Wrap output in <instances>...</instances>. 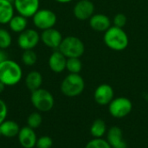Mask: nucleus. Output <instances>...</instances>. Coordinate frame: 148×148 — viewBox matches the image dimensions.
I'll return each mask as SVG.
<instances>
[{
  "label": "nucleus",
  "mask_w": 148,
  "mask_h": 148,
  "mask_svg": "<svg viewBox=\"0 0 148 148\" xmlns=\"http://www.w3.org/2000/svg\"><path fill=\"white\" fill-rule=\"evenodd\" d=\"M22 78L23 70L16 62L6 59L0 62V82L6 87L16 85Z\"/></svg>",
  "instance_id": "f257e3e1"
},
{
  "label": "nucleus",
  "mask_w": 148,
  "mask_h": 148,
  "mask_svg": "<svg viewBox=\"0 0 148 148\" xmlns=\"http://www.w3.org/2000/svg\"><path fill=\"white\" fill-rule=\"evenodd\" d=\"M103 41L107 47L114 51H122L126 49L129 43L128 36L125 30L114 25L104 32Z\"/></svg>",
  "instance_id": "f03ea898"
},
{
  "label": "nucleus",
  "mask_w": 148,
  "mask_h": 148,
  "mask_svg": "<svg viewBox=\"0 0 148 148\" xmlns=\"http://www.w3.org/2000/svg\"><path fill=\"white\" fill-rule=\"evenodd\" d=\"M85 88V82L80 74H69L61 83V91L67 97H76Z\"/></svg>",
  "instance_id": "7ed1b4c3"
},
{
  "label": "nucleus",
  "mask_w": 148,
  "mask_h": 148,
  "mask_svg": "<svg viewBox=\"0 0 148 148\" xmlns=\"http://www.w3.org/2000/svg\"><path fill=\"white\" fill-rule=\"evenodd\" d=\"M58 50H60L67 58H80L85 52L83 42L74 36H69L62 39Z\"/></svg>",
  "instance_id": "20e7f679"
},
{
  "label": "nucleus",
  "mask_w": 148,
  "mask_h": 148,
  "mask_svg": "<svg viewBox=\"0 0 148 148\" xmlns=\"http://www.w3.org/2000/svg\"><path fill=\"white\" fill-rule=\"evenodd\" d=\"M30 101L39 112L50 111L55 105L53 95L49 90L42 88L31 92Z\"/></svg>",
  "instance_id": "39448f33"
},
{
  "label": "nucleus",
  "mask_w": 148,
  "mask_h": 148,
  "mask_svg": "<svg viewBox=\"0 0 148 148\" xmlns=\"http://www.w3.org/2000/svg\"><path fill=\"white\" fill-rule=\"evenodd\" d=\"M33 24L38 29L45 30L54 28L57 22L56 14L49 9H39L32 16Z\"/></svg>",
  "instance_id": "423d86ee"
},
{
  "label": "nucleus",
  "mask_w": 148,
  "mask_h": 148,
  "mask_svg": "<svg viewBox=\"0 0 148 148\" xmlns=\"http://www.w3.org/2000/svg\"><path fill=\"white\" fill-rule=\"evenodd\" d=\"M133 109L132 101L127 97H117L108 104V111L111 116L121 119L127 116Z\"/></svg>",
  "instance_id": "0eeeda50"
},
{
  "label": "nucleus",
  "mask_w": 148,
  "mask_h": 148,
  "mask_svg": "<svg viewBox=\"0 0 148 148\" xmlns=\"http://www.w3.org/2000/svg\"><path fill=\"white\" fill-rule=\"evenodd\" d=\"M41 41L40 34L34 29H26L18 35L17 45L23 50L33 49Z\"/></svg>",
  "instance_id": "6e6552de"
},
{
  "label": "nucleus",
  "mask_w": 148,
  "mask_h": 148,
  "mask_svg": "<svg viewBox=\"0 0 148 148\" xmlns=\"http://www.w3.org/2000/svg\"><path fill=\"white\" fill-rule=\"evenodd\" d=\"M15 10L27 18L32 17L39 10L40 0H13Z\"/></svg>",
  "instance_id": "1a4fd4ad"
},
{
  "label": "nucleus",
  "mask_w": 148,
  "mask_h": 148,
  "mask_svg": "<svg viewBox=\"0 0 148 148\" xmlns=\"http://www.w3.org/2000/svg\"><path fill=\"white\" fill-rule=\"evenodd\" d=\"M40 37H41L42 42L45 46L53 49H58L63 39L62 33L55 28L42 30L40 35Z\"/></svg>",
  "instance_id": "9d476101"
},
{
  "label": "nucleus",
  "mask_w": 148,
  "mask_h": 148,
  "mask_svg": "<svg viewBox=\"0 0 148 148\" xmlns=\"http://www.w3.org/2000/svg\"><path fill=\"white\" fill-rule=\"evenodd\" d=\"M114 98V88L107 83L99 85L94 93V99L95 102L101 106L108 105Z\"/></svg>",
  "instance_id": "9b49d317"
},
{
  "label": "nucleus",
  "mask_w": 148,
  "mask_h": 148,
  "mask_svg": "<svg viewBox=\"0 0 148 148\" xmlns=\"http://www.w3.org/2000/svg\"><path fill=\"white\" fill-rule=\"evenodd\" d=\"M73 13L78 20H88L95 13V4L89 0H80L75 4Z\"/></svg>",
  "instance_id": "f8f14e48"
},
{
  "label": "nucleus",
  "mask_w": 148,
  "mask_h": 148,
  "mask_svg": "<svg viewBox=\"0 0 148 148\" xmlns=\"http://www.w3.org/2000/svg\"><path fill=\"white\" fill-rule=\"evenodd\" d=\"M18 141L23 148H33L36 145V134L35 129L29 127H23L20 129L17 135Z\"/></svg>",
  "instance_id": "ddd939ff"
},
{
  "label": "nucleus",
  "mask_w": 148,
  "mask_h": 148,
  "mask_svg": "<svg viewBox=\"0 0 148 148\" xmlns=\"http://www.w3.org/2000/svg\"><path fill=\"white\" fill-rule=\"evenodd\" d=\"M67 57L58 49L55 50L49 57L48 64L54 73H62L66 69Z\"/></svg>",
  "instance_id": "4468645a"
},
{
  "label": "nucleus",
  "mask_w": 148,
  "mask_h": 148,
  "mask_svg": "<svg viewBox=\"0 0 148 148\" xmlns=\"http://www.w3.org/2000/svg\"><path fill=\"white\" fill-rule=\"evenodd\" d=\"M89 26L92 29L98 32L107 31L112 25L109 17L104 14H94L89 18Z\"/></svg>",
  "instance_id": "2eb2a0df"
},
{
  "label": "nucleus",
  "mask_w": 148,
  "mask_h": 148,
  "mask_svg": "<svg viewBox=\"0 0 148 148\" xmlns=\"http://www.w3.org/2000/svg\"><path fill=\"white\" fill-rule=\"evenodd\" d=\"M107 140L112 148L127 147L123 138V132L117 126H114L108 130Z\"/></svg>",
  "instance_id": "dca6fc26"
},
{
  "label": "nucleus",
  "mask_w": 148,
  "mask_h": 148,
  "mask_svg": "<svg viewBox=\"0 0 148 148\" xmlns=\"http://www.w3.org/2000/svg\"><path fill=\"white\" fill-rule=\"evenodd\" d=\"M14 13L15 8L11 0H0V24H8Z\"/></svg>",
  "instance_id": "f3484780"
},
{
  "label": "nucleus",
  "mask_w": 148,
  "mask_h": 148,
  "mask_svg": "<svg viewBox=\"0 0 148 148\" xmlns=\"http://www.w3.org/2000/svg\"><path fill=\"white\" fill-rule=\"evenodd\" d=\"M2 136L6 138H13L18 135L20 127L18 124L11 120H5L3 123L0 124Z\"/></svg>",
  "instance_id": "a211bd4d"
},
{
  "label": "nucleus",
  "mask_w": 148,
  "mask_h": 148,
  "mask_svg": "<svg viewBox=\"0 0 148 148\" xmlns=\"http://www.w3.org/2000/svg\"><path fill=\"white\" fill-rule=\"evenodd\" d=\"M42 84V75L36 70L30 71L25 77V85L29 90L35 91L41 88Z\"/></svg>",
  "instance_id": "6ab92c4d"
},
{
  "label": "nucleus",
  "mask_w": 148,
  "mask_h": 148,
  "mask_svg": "<svg viewBox=\"0 0 148 148\" xmlns=\"http://www.w3.org/2000/svg\"><path fill=\"white\" fill-rule=\"evenodd\" d=\"M9 28L11 31L20 34L27 29L28 18L22 15H14V16L9 22Z\"/></svg>",
  "instance_id": "aec40b11"
},
{
  "label": "nucleus",
  "mask_w": 148,
  "mask_h": 148,
  "mask_svg": "<svg viewBox=\"0 0 148 148\" xmlns=\"http://www.w3.org/2000/svg\"><path fill=\"white\" fill-rule=\"evenodd\" d=\"M107 132V125L101 119L95 120L90 127V134L93 138H103Z\"/></svg>",
  "instance_id": "412c9836"
},
{
  "label": "nucleus",
  "mask_w": 148,
  "mask_h": 148,
  "mask_svg": "<svg viewBox=\"0 0 148 148\" xmlns=\"http://www.w3.org/2000/svg\"><path fill=\"white\" fill-rule=\"evenodd\" d=\"M82 63L80 58H67L66 69L69 72V74H79L82 71Z\"/></svg>",
  "instance_id": "4be33fe9"
},
{
  "label": "nucleus",
  "mask_w": 148,
  "mask_h": 148,
  "mask_svg": "<svg viewBox=\"0 0 148 148\" xmlns=\"http://www.w3.org/2000/svg\"><path fill=\"white\" fill-rule=\"evenodd\" d=\"M37 61V55L33 49L23 50L22 55V62L26 66H33Z\"/></svg>",
  "instance_id": "5701e85b"
},
{
  "label": "nucleus",
  "mask_w": 148,
  "mask_h": 148,
  "mask_svg": "<svg viewBox=\"0 0 148 148\" xmlns=\"http://www.w3.org/2000/svg\"><path fill=\"white\" fill-rule=\"evenodd\" d=\"M42 122V117L40 113L33 112L27 118V126L30 128L36 129L38 128Z\"/></svg>",
  "instance_id": "b1692460"
},
{
  "label": "nucleus",
  "mask_w": 148,
  "mask_h": 148,
  "mask_svg": "<svg viewBox=\"0 0 148 148\" xmlns=\"http://www.w3.org/2000/svg\"><path fill=\"white\" fill-rule=\"evenodd\" d=\"M12 36L5 29H0V49H5L11 45Z\"/></svg>",
  "instance_id": "393cba45"
},
{
  "label": "nucleus",
  "mask_w": 148,
  "mask_h": 148,
  "mask_svg": "<svg viewBox=\"0 0 148 148\" xmlns=\"http://www.w3.org/2000/svg\"><path fill=\"white\" fill-rule=\"evenodd\" d=\"M85 148H112L107 140L103 138H93L89 140Z\"/></svg>",
  "instance_id": "a878e982"
},
{
  "label": "nucleus",
  "mask_w": 148,
  "mask_h": 148,
  "mask_svg": "<svg viewBox=\"0 0 148 148\" xmlns=\"http://www.w3.org/2000/svg\"><path fill=\"white\" fill-rule=\"evenodd\" d=\"M127 23V17L123 13L116 14L114 17V20H113L114 26L118 27V28H121V29H123V27L126 26Z\"/></svg>",
  "instance_id": "bb28decb"
},
{
  "label": "nucleus",
  "mask_w": 148,
  "mask_h": 148,
  "mask_svg": "<svg viewBox=\"0 0 148 148\" xmlns=\"http://www.w3.org/2000/svg\"><path fill=\"white\" fill-rule=\"evenodd\" d=\"M53 146V140L49 136H42L36 140V147L37 148H51Z\"/></svg>",
  "instance_id": "cd10ccee"
},
{
  "label": "nucleus",
  "mask_w": 148,
  "mask_h": 148,
  "mask_svg": "<svg viewBox=\"0 0 148 148\" xmlns=\"http://www.w3.org/2000/svg\"><path fill=\"white\" fill-rule=\"evenodd\" d=\"M7 114H8L7 105L2 99H0V124L6 120Z\"/></svg>",
  "instance_id": "c85d7f7f"
},
{
  "label": "nucleus",
  "mask_w": 148,
  "mask_h": 148,
  "mask_svg": "<svg viewBox=\"0 0 148 148\" xmlns=\"http://www.w3.org/2000/svg\"><path fill=\"white\" fill-rule=\"evenodd\" d=\"M7 59V56H6V54L3 51V49H0V62L6 60Z\"/></svg>",
  "instance_id": "c756f323"
},
{
  "label": "nucleus",
  "mask_w": 148,
  "mask_h": 148,
  "mask_svg": "<svg viewBox=\"0 0 148 148\" xmlns=\"http://www.w3.org/2000/svg\"><path fill=\"white\" fill-rule=\"evenodd\" d=\"M54 1H56L59 3H70L72 0H54Z\"/></svg>",
  "instance_id": "7c9ffc66"
},
{
  "label": "nucleus",
  "mask_w": 148,
  "mask_h": 148,
  "mask_svg": "<svg viewBox=\"0 0 148 148\" xmlns=\"http://www.w3.org/2000/svg\"><path fill=\"white\" fill-rule=\"evenodd\" d=\"M5 87H6V86H5L3 82H0V94H1V93H3V92L4 91Z\"/></svg>",
  "instance_id": "2f4dec72"
},
{
  "label": "nucleus",
  "mask_w": 148,
  "mask_h": 148,
  "mask_svg": "<svg viewBox=\"0 0 148 148\" xmlns=\"http://www.w3.org/2000/svg\"><path fill=\"white\" fill-rule=\"evenodd\" d=\"M2 136V133H1V128H0V137Z\"/></svg>",
  "instance_id": "473e14b6"
},
{
  "label": "nucleus",
  "mask_w": 148,
  "mask_h": 148,
  "mask_svg": "<svg viewBox=\"0 0 148 148\" xmlns=\"http://www.w3.org/2000/svg\"><path fill=\"white\" fill-rule=\"evenodd\" d=\"M119 148H127V147H119Z\"/></svg>",
  "instance_id": "72a5a7b5"
}]
</instances>
